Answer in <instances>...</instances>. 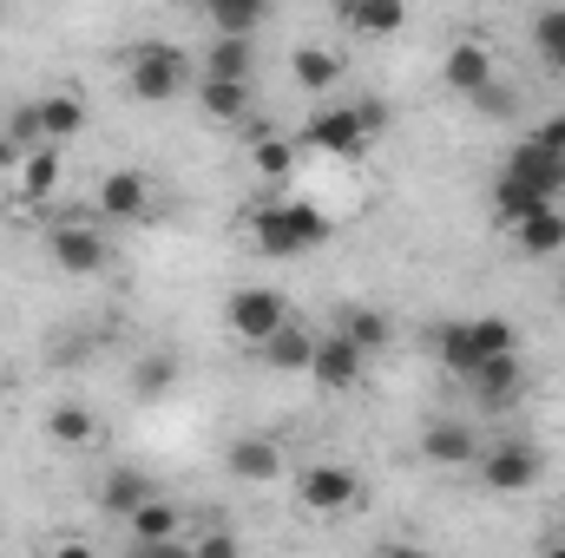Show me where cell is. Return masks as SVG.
I'll use <instances>...</instances> for the list:
<instances>
[{
	"instance_id": "1",
	"label": "cell",
	"mask_w": 565,
	"mask_h": 558,
	"mask_svg": "<svg viewBox=\"0 0 565 558\" xmlns=\"http://www.w3.org/2000/svg\"><path fill=\"white\" fill-rule=\"evenodd\" d=\"M250 237H257L264 257H309L316 244H329V217L316 204H302V197H282V204H264L257 211Z\"/></svg>"
},
{
	"instance_id": "2",
	"label": "cell",
	"mask_w": 565,
	"mask_h": 558,
	"mask_svg": "<svg viewBox=\"0 0 565 558\" xmlns=\"http://www.w3.org/2000/svg\"><path fill=\"white\" fill-rule=\"evenodd\" d=\"M191 60L178 53V46H164V40H139L132 53H126V93L139 99V106H171L178 93H191Z\"/></svg>"
},
{
	"instance_id": "3",
	"label": "cell",
	"mask_w": 565,
	"mask_h": 558,
	"mask_svg": "<svg viewBox=\"0 0 565 558\" xmlns=\"http://www.w3.org/2000/svg\"><path fill=\"white\" fill-rule=\"evenodd\" d=\"M473 473H480L487 493H533L540 473H546V453L533 440H493V447H480Z\"/></svg>"
},
{
	"instance_id": "4",
	"label": "cell",
	"mask_w": 565,
	"mask_h": 558,
	"mask_svg": "<svg viewBox=\"0 0 565 558\" xmlns=\"http://www.w3.org/2000/svg\"><path fill=\"white\" fill-rule=\"evenodd\" d=\"M296 506L316 513V519H342V513H355V506H362V480H355V466H342V460H316V466H302V480H296Z\"/></svg>"
},
{
	"instance_id": "5",
	"label": "cell",
	"mask_w": 565,
	"mask_h": 558,
	"mask_svg": "<svg viewBox=\"0 0 565 558\" xmlns=\"http://www.w3.org/2000/svg\"><path fill=\"white\" fill-rule=\"evenodd\" d=\"M282 322H289V302H282V289L270 282H244V289H231V302H224V329L237 335V342H264V335H277Z\"/></svg>"
},
{
	"instance_id": "6",
	"label": "cell",
	"mask_w": 565,
	"mask_h": 558,
	"mask_svg": "<svg viewBox=\"0 0 565 558\" xmlns=\"http://www.w3.org/2000/svg\"><path fill=\"white\" fill-rule=\"evenodd\" d=\"M126 546L139 558H184V506H171V500H145L139 513L126 519Z\"/></svg>"
},
{
	"instance_id": "7",
	"label": "cell",
	"mask_w": 565,
	"mask_h": 558,
	"mask_svg": "<svg viewBox=\"0 0 565 558\" xmlns=\"http://www.w3.org/2000/svg\"><path fill=\"white\" fill-rule=\"evenodd\" d=\"M302 144H309V151H322V158H362L375 139H369V126H362V112H355V106H322V112H309Z\"/></svg>"
},
{
	"instance_id": "8",
	"label": "cell",
	"mask_w": 565,
	"mask_h": 558,
	"mask_svg": "<svg viewBox=\"0 0 565 558\" xmlns=\"http://www.w3.org/2000/svg\"><path fill=\"white\" fill-rule=\"evenodd\" d=\"M46 257H53V270H66V277H99V270L113 264V244H106V230H93V224H53Z\"/></svg>"
},
{
	"instance_id": "9",
	"label": "cell",
	"mask_w": 565,
	"mask_h": 558,
	"mask_svg": "<svg viewBox=\"0 0 565 558\" xmlns=\"http://www.w3.org/2000/svg\"><path fill=\"white\" fill-rule=\"evenodd\" d=\"M500 171H513V178H520L533 197H546V204L565 197V151H553V144H540V139H520L513 151H507Z\"/></svg>"
},
{
	"instance_id": "10",
	"label": "cell",
	"mask_w": 565,
	"mask_h": 558,
	"mask_svg": "<svg viewBox=\"0 0 565 558\" xmlns=\"http://www.w3.org/2000/svg\"><path fill=\"white\" fill-rule=\"evenodd\" d=\"M362 368H369V355L335 329V335H316V355H309V382L322 388V395H349L355 382H362Z\"/></svg>"
},
{
	"instance_id": "11",
	"label": "cell",
	"mask_w": 565,
	"mask_h": 558,
	"mask_svg": "<svg viewBox=\"0 0 565 558\" xmlns=\"http://www.w3.org/2000/svg\"><path fill=\"white\" fill-rule=\"evenodd\" d=\"M493 73H500V60H493V46H487V40H454V46H447V60H440V86H447L454 99H473Z\"/></svg>"
},
{
	"instance_id": "12",
	"label": "cell",
	"mask_w": 565,
	"mask_h": 558,
	"mask_svg": "<svg viewBox=\"0 0 565 558\" xmlns=\"http://www.w3.org/2000/svg\"><path fill=\"white\" fill-rule=\"evenodd\" d=\"M467 388H473V401H480V408H513V401H520V388H526V362H520V348L487 355V362L467 375Z\"/></svg>"
},
{
	"instance_id": "13",
	"label": "cell",
	"mask_w": 565,
	"mask_h": 558,
	"mask_svg": "<svg viewBox=\"0 0 565 558\" xmlns=\"http://www.w3.org/2000/svg\"><path fill=\"white\" fill-rule=\"evenodd\" d=\"M480 447H487V440H480L467 420H427L422 427V460L427 466H473Z\"/></svg>"
},
{
	"instance_id": "14",
	"label": "cell",
	"mask_w": 565,
	"mask_h": 558,
	"mask_svg": "<svg viewBox=\"0 0 565 558\" xmlns=\"http://www.w3.org/2000/svg\"><path fill=\"white\" fill-rule=\"evenodd\" d=\"M434 355H440V368H447V375H460V382H467V375L487 362L480 322H473V315H454V322H440V329H434Z\"/></svg>"
},
{
	"instance_id": "15",
	"label": "cell",
	"mask_w": 565,
	"mask_h": 558,
	"mask_svg": "<svg viewBox=\"0 0 565 558\" xmlns=\"http://www.w3.org/2000/svg\"><path fill=\"white\" fill-rule=\"evenodd\" d=\"M224 466H231V480H244V486H270V480H282V447L270 433H244V440H231Z\"/></svg>"
},
{
	"instance_id": "16",
	"label": "cell",
	"mask_w": 565,
	"mask_h": 558,
	"mask_svg": "<svg viewBox=\"0 0 565 558\" xmlns=\"http://www.w3.org/2000/svg\"><path fill=\"white\" fill-rule=\"evenodd\" d=\"M191 93H198V106H204V119H217V126H244V112H250V79H224V73H198V79H191Z\"/></svg>"
},
{
	"instance_id": "17",
	"label": "cell",
	"mask_w": 565,
	"mask_h": 558,
	"mask_svg": "<svg viewBox=\"0 0 565 558\" xmlns=\"http://www.w3.org/2000/svg\"><path fill=\"white\" fill-rule=\"evenodd\" d=\"M513 250L533 257V264H540V257H559L565 250V211L559 204H533V211L513 224Z\"/></svg>"
},
{
	"instance_id": "18",
	"label": "cell",
	"mask_w": 565,
	"mask_h": 558,
	"mask_svg": "<svg viewBox=\"0 0 565 558\" xmlns=\"http://www.w3.org/2000/svg\"><path fill=\"white\" fill-rule=\"evenodd\" d=\"M335 13L362 40H395L408 26V0H335Z\"/></svg>"
},
{
	"instance_id": "19",
	"label": "cell",
	"mask_w": 565,
	"mask_h": 558,
	"mask_svg": "<svg viewBox=\"0 0 565 558\" xmlns=\"http://www.w3.org/2000/svg\"><path fill=\"white\" fill-rule=\"evenodd\" d=\"M99 211L119 217V224H139L145 211H151V178L145 171H106L99 178Z\"/></svg>"
},
{
	"instance_id": "20",
	"label": "cell",
	"mask_w": 565,
	"mask_h": 558,
	"mask_svg": "<svg viewBox=\"0 0 565 558\" xmlns=\"http://www.w3.org/2000/svg\"><path fill=\"white\" fill-rule=\"evenodd\" d=\"M257 355H264V368H277V375H309V355H316V335L289 315L277 335H264L257 342Z\"/></svg>"
},
{
	"instance_id": "21",
	"label": "cell",
	"mask_w": 565,
	"mask_h": 558,
	"mask_svg": "<svg viewBox=\"0 0 565 558\" xmlns=\"http://www.w3.org/2000/svg\"><path fill=\"white\" fill-rule=\"evenodd\" d=\"M151 493H158V486H151V480H145L139 466H113V473H106V480H99V513H106V519H119V526H126V519H132V513H139L145 500H151Z\"/></svg>"
},
{
	"instance_id": "22",
	"label": "cell",
	"mask_w": 565,
	"mask_h": 558,
	"mask_svg": "<svg viewBox=\"0 0 565 558\" xmlns=\"http://www.w3.org/2000/svg\"><path fill=\"white\" fill-rule=\"evenodd\" d=\"M178 375H184L178 348H145L139 362H132V401H164L178 388Z\"/></svg>"
},
{
	"instance_id": "23",
	"label": "cell",
	"mask_w": 565,
	"mask_h": 558,
	"mask_svg": "<svg viewBox=\"0 0 565 558\" xmlns=\"http://www.w3.org/2000/svg\"><path fill=\"white\" fill-rule=\"evenodd\" d=\"M40 126H46V144H66L86 132V99L73 93V86H60V93H40Z\"/></svg>"
},
{
	"instance_id": "24",
	"label": "cell",
	"mask_w": 565,
	"mask_h": 558,
	"mask_svg": "<svg viewBox=\"0 0 565 558\" xmlns=\"http://www.w3.org/2000/svg\"><path fill=\"white\" fill-rule=\"evenodd\" d=\"M13 171H20V204H46L60 191V144H33Z\"/></svg>"
},
{
	"instance_id": "25",
	"label": "cell",
	"mask_w": 565,
	"mask_h": 558,
	"mask_svg": "<svg viewBox=\"0 0 565 558\" xmlns=\"http://www.w3.org/2000/svg\"><path fill=\"white\" fill-rule=\"evenodd\" d=\"M46 440L79 453V447H93V440H99V420H93L86 401H53V408H46Z\"/></svg>"
},
{
	"instance_id": "26",
	"label": "cell",
	"mask_w": 565,
	"mask_h": 558,
	"mask_svg": "<svg viewBox=\"0 0 565 558\" xmlns=\"http://www.w3.org/2000/svg\"><path fill=\"white\" fill-rule=\"evenodd\" d=\"M362 355H388V342H395V322L382 315V309H369V302H355V309H342V322H335Z\"/></svg>"
},
{
	"instance_id": "27",
	"label": "cell",
	"mask_w": 565,
	"mask_h": 558,
	"mask_svg": "<svg viewBox=\"0 0 565 558\" xmlns=\"http://www.w3.org/2000/svg\"><path fill=\"white\" fill-rule=\"evenodd\" d=\"M289 73H296L302 93H335V86H342V53H329V46H296Z\"/></svg>"
},
{
	"instance_id": "28",
	"label": "cell",
	"mask_w": 565,
	"mask_h": 558,
	"mask_svg": "<svg viewBox=\"0 0 565 558\" xmlns=\"http://www.w3.org/2000/svg\"><path fill=\"white\" fill-rule=\"evenodd\" d=\"M204 73L250 79V73H257V46H250V33H217V40H211V53H204Z\"/></svg>"
},
{
	"instance_id": "29",
	"label": "cell",
	"mask_w": 565,
	"mask_h": 558,
	"mask_svg": "<svg viewBox=\"0 0 565 558\" xmlns=\"http://www.w3.org/2000/svg\"><path fill=\"white\" fill-rule=\"evenodd\" d=\"M204 13H211L217 33H257V26L277 13V0H211Z\"/></svg>"
},
{
	"instance_id": "30",
	"label": "cell",
	"mask_w": 565,
	"mask_h": 558,
	"mask_svg": "<svg viewBox=\"0 0 565 558\" xmlns=\"http://www.w3.org/2000/svg\"><path fill=\"white\" fill-rule=\"evenodd\" d=\"M533 204H546V197H533V191H526L513 171H500V178H493V224H500V230H513V224H520Z\"/></svg>"
},
{
	"instance_id": "31",
	"label": "cell",
	"mask_w": 565,
	"mask_h": 558,
	"mask_svg": "<svg viewBox=\"0 0 565 558\" xmlns=\"http://www.w3.org/2000/svg\"><path fill=\"white\" fill-rule=\"evenodd\" d=\"M250 164H257L264 184H289V171H296V144L264 132V139H250Z\"/></svg>"
},
{
	"instance_id": "32",
	"label": "cell",
	"mask_w": 565,
	"mask_h": 558,
	"mask_svg": "<svg viewBox=\"0 0 565 558\" xmlns=\"http://www.w3.org/2000/svg\"><path fill=\"white\" fill-rule=\"evenodd\" d=\"M533 46H540V60L565 79V7H546V13L533 20Z\"/></svg>"
},
{
	"instance_id": "33",
	"label": "cell",
	"mask_w": 565,
	"mask_h": 558,
	"mask_svg": "<svg viewBox=\"0 0 565 558\" xmlns=\"http://www.w3.org/2000/svg\"><path fill=\"white\" fill-rule=\"evenodd\" d=\"M7 139L20 144V158H26L33 144H46V126H40V99H26V106H13V112H7Z\"/></svg>"
},
{
	"instance_id": "34",
	"label": "cell",
	"mask_w": 565,
	"mask_h": 558,
	"mask_svg": "<svg viewBox=\"0 0 565 558\" xmlns=\"http://www.w3.org/2000/svg\"><path fill=\"white\" fill-rule=\"evenodd\" d=\"M467 106H473L480 119H513V112H520V93H513V86H500V73H493V79H487Z\"/></svg>"
},
{
	"instance_id": "35",
	"label": "cell",
	"mask_w": 565,
	"mask_h": 558,
	"mask_svg": "<svg viewBox=\"0 0 565 558\" xmlns=\"http://www.w3.org/2000/svg\"><path fill=\"white\" fill-rule=\"evenodd\" d=\"M184 552H198V558H231V552H237V533H224V526H217V533H198V539H184Z\"/></svg>"
},
{
	"instance_id": "36",
	"label": "cell",
	"mask_w": 565,
	"mask_h": 558,
	"mask_svg": "<svg viewBox=\"0 0 565 558\" xmlns=\"http://www.w3.org/2000/svg\"><path fill=\"white\" fill-rule=\"evenodd\" d=\"M355 112H362V126H369V139H388V126H395V112H388L382 99H362Z\"/></svg>"
},
{
	"instance_id": "37",
	"label": "cell",
	"mask_w": 565,
	"mask_h": 558,
	"mask_svg": "<svg viewBox=\"0 0 565 558\" xmlns=\"http://www.w3.org/2000/svg\"><path fill=\"white\" fill-rule=\"evenodd\" d=\"M533 139H540V144H553V151H565V112H553V119H546V126H540Z\"/></svg>"
},
{
	"instance_id": "38",
	"label": "cell",
	"mask_w": 565,
	"mask_h": 558,
	"mask_svg": "<svg viewBox=\"0 0 565 558\" xmlns=\"http://www.w3.org/2000/svg\"><path fill=\"white\" fill-rule=\"evenodd\" d=\"M13 164H20V144L7 139V126H0V171H13Z\"/></svg>"
},
{
	"instance_id": "39",
	"label": "cell",
	"mask_w": 565,
	"mask_h": 558,
	"mask_svg": "<svg viewBox=\"0 0 565 558\" xmlns=\"http://www.w3.org/2000/svg\"><path fill=\"white\" fill-rule=\"evenodd\" d=\"M559 309H565V270H559Z\"/></svg>"
},
{
	"instance_id": "40",
	"label": "cell",
	"mask_w": 565,
	"mask_h": 558,
	"mask_svg": "<svg viewBox=\"0 0 565 558\" xmlns=\"http://www.w3.org/2000/svg\"><path fill=\"white\" fill-rule=\"evenodd\" d=\"M0 401H7V375H0Z\"/></svg>"
},
{
	"instance_id": "41",
	"label": "cell",
	"mask_w": 565,
	"mask_h": 558,
	"mask_svg": "<svg viewBox=\"0 0 565 558\" xmlns=\"http://www.w3.org/2000/svg\"><path fill=\"white\" fill-rule=\"evenodd\" d=\"M559 552H565V539H559Z\"/></svg>"
}]
</instances>
